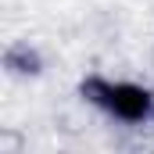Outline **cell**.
<instances>
[{
  "instance_id": "obj_1",
  "label": "cell",
  "mask_w": 154,
  "mask_h": 154,
  "mask_svg": "<svg viewBox=\"0 0 154 154\" xmlns=\"http://www.w3.org/2000/svg\"><path fill=\"white\" fill-rule=\"evenodd\" d=\"M90 100H97L100 108H108L118 122H147L154 115V93L140 82H104V79H90Z\"/></svg>"
}]
</instances>
